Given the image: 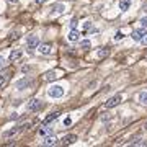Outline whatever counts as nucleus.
<instances>
[{
    "label": "nucleus",
    "mask_w": 147,
    "mask_h": 147,
    "mask_svg": "<svg viewBox=\"0 0 147 147\" xmlns=\"http://www.w3.org/2000/svg\"><path fill=\"white\" fill-rule=\"evenodd\" d=\"M47 95L51 98H61L64 95V87H61V85H53L51 88L47 90Z\"/></svg>",
    "instance_id": "f257e3e1"
},
{
    "label": "nucleus",
    "mask_w": 147,
    "mask_h": 147,
    "mask_svg": "<svg viewBox=\"0 0 147 147\" xmlns=\"http://www.w3.org/2000/svg\"><path fill=\"white\" fill-rule=\"evenodd\" d=\"M39 38L38 36H28L26 38V47L30 49V51H33V49H38L39 47Z\"/></svg>",
    "instance_id": "f03ea898"
},
{
    "label": "nucleus",
    "mask_w": 147,
    "mask_h": 147,
    "mask_svg": "<svg viewBox=\"0 0 147 147\" xmlns=\"http://www.w3.org/2000/svg\"><path fill=\"white\" fill-rule=\"evenodd\" d=\"M42 106V103H41V100L39 98H33L30 103H28V111H31V113H36L39 108Z\"/></svg>",
    "instance_id": "7ed1b4c3"
},
{
    "label": "nucleus",
    "mask_w": 147,
    "mask_h": 147,
    "mask_svg": "<svg viewBox=\"0 0 147 147\" xmlns=\"http://www.w3.org/2000/svg\"><path fill=\"white\" fill-rule=\"evenodd\" d=\"M119 103H121V95H115V96H111L110 100L105 103V108L110 110V108H115V106L119 105Z\"/></svg>",
    "instance_id": "20e7f679"
},
{
    "label": "nucleus",
    "mask_w": 147,
    "mask_h": 147,
    "mask_svg": "<svg viewBox=\"0 0 147 147\" xmlns=\"http://www.w3.org/2000/svg\"><path fill=\"white\" fill-rule=\"evenodd\" d=\"M147 34V28H139V30H136V31H132V39L134 41H142V38Z\"/></svg>",
    "instance_id": "39448f33"
},
{
    "label": "nucleus",
    "mask_w": 147,
    "mask_h": 147,
    "mask_svg": "<svg viewBox=\"0 0 147 147\" xmlns=\"http://www.w3.org/2000/svg\"><path fill=\"white\" fill-rule=\"evenodd\" d=\"M65 11V5L64 3H56V5H53V8H51V16H57L61 15V13H64Z\"/></svg>",
    "instance_id": "423d86ee"
},
{
    "label": "nucleus",
    "mask_w": 147,
    "mask_h": 147,
    "mask_svg": "<svg viewBox=\"0 0 147 147\" xmlns=\"http://www.w3.org/2000/svg\"><path fill=\"white\" fill-rule=\"evenodd\" d=\"M38 51H39L41 54H44V56H49V54H51V51H53V44H51V42H44V44H39Z\"/></svg>",
    "instance_id": "0eeeda50"
},
{
    "label": "nucleus",
    "mask_w": 147,
    "mask_h": 147,
    "mask_svg": "<svg viewBox=\"0 0 147 147\" xmlns=\"http://www.w3.org/2000/svg\"><path fill=\"white\" fill-rule=\"evenodd\" d=\"M56 144H57V137L51 136V134H47L42 141V146H56Z\"/></svg>",
    "instance_id": "6e6552de"
},
{
    "label": "nucleus",
    "mask_w": 147,
    "mask_h": 147,
    "mask_svg": "<svg viewBox=\"0 0 147 147\" xmlns=\"http://www.w3.org/2000/svg\"><path fill=\"white\" fill-rule=\"evenodd\" d=\"M75 141H77V136H75V134H67V136L62 139V144L64 146H70V144H74Z\"/></svg>",
    "instance_id": "1a4fd4ad"
},
{
    "label": "nucleus",
    "mask_w": 147,
    "mask_h": 147,
    "mask_svg": "<svg viewBox=\"0 0 147 147\" xmlns=\"http://www.w3.org/2000/svg\"><path fill=\"white\" fill-rule=\"evenodd\" d=\"M62 115V113H61V111H56V113H51V115L47 116L46 119H44V124H49V123H53V121H56L59 118V116Z\"/></svg>",
    "instance_id": "9d476101"
},
{
    "label": "nucleus",
    "mask_w": 147,
    "mask_h": 147,
    "mask_svg": "<svg viewBox=\"0 0 147 147\" xmlns=\"http://www.w3.org/2000/svg\"><path fill=\"white\" fill-rule=\"evenodd\" d=\"M21 56H23V53H21L20 49H15V51H11V53H10V61H11V62H15V61L21 59Z\"/></svg>",
    "instance_id": "9b49d317"
},
{
    "label": "nucleus",
    "mask_w": 147,
    "mask_h": 147,
    "mask_svg": "<svg viewBox=\"0 0 147 147\" xmlns=\"http://www.w3.org/2000/svg\"><path fill=\"white\" fill-rule=\"evenodd\" d=\"M79 38H80V33L77 30H72V31L69 33V41L75 42V41H79Z\"/></svg>",
    "instance_id": "f8f14e48"
},
{
    "label": "nucleus",
    "mask_w": 147,
    "mask_h": 147,
    "mask_svg": "<svg viewBox=\"0 0 147 147\" xmlns=\"http://www.w3.org/2000/svg\"><path fill=\"white\" fill-rule=\"evenodd\" d=\"M30 84H31V80H30V79H21L20 82L16 84V87H18L20 90H23V88H26V87H28Z\"/></svg>",
    "instance_id": "ddd939ff"
},
{
    "label": "nucleus",
    "mask_w": 147,
    "mask_h": 147,
    "mask_svg": "<svg viewBox=\"0 0 147 147\" xmlns=\"http://www.w3.org/2000/svg\"><path fill=\"white\" fill-rule=\"evenodd\" d=\"M20 131H21L20 127H15V129H10V131H7L5 134H3V137H5V139H8V137H13V136H16V134H18Z\"/></svg>",
    "instance_id": "4468645a"
},
{
    "label": "nucleus",
    "mask_w": 147,
    "mask_h": 147,
    "mask_svg": "<svg viewBox=\"0 0 147 147\" xmlns=\"http://www.w3.org/2000/svg\"><path fill=\"white\" fill-rule=\"evenodd\" d=\"M129 7H131V0H121V2H119V8L123 11L129 10Z\"/></svg>",
    "instance_id": "2eb2a0df"
},
{
    "label": "nucleus",
    "mask_w": 147,
    "mask_h": 147,
    "mask_svg": "<svg viewBox=\"0 0 147 147\" xmlns=\"http://www.w3.org/2000/svg\"><path fill=\"white\" fill-rule=\"evenodd\" d=\"M57 77H59V75H57V72H54V70H53V72H47L46 75H44V80H47V82H51V80H56Z\"/></svg>",
    "instance_id": "dca6fc26"
},
{
    "label": "nucleus",
    "mask_w": 147,
    "mask_h": 147,
    "mask_svg": "<svg viewBox=\"0 0 147 147\" xmlns=\"http://www.w3.org/2000/svg\"><path fill=\"white\" fill-rule=\"evenodd\" d=\"M47 134H51V127H46V124H44V127L39 129V136H47Z\"/></svg>",
    "instance_id": "f3484780"
},
{
    "label": "nucleus",
    "mask_w": 147,
    "mask_h": 147,
    "mask_svg": "<svg viewBox=\"0 0 147 147\" xmlns=\"http://www.w3.org/2000/svg\"><path fill=\"white\" fill-rule=\"evenodd\" d=\"M139 101L144 103V105H147V92H142V93L139 95Z\"/></svg>",
    "instance_id": "a211bd4d"
},
{
    "label": "nucleus",
    "mask_w": 147,
    "mask_h": 147,
    "mask_svg": "<svg viewBox=\"0 0 147 147\" xmlns=\"http://www.w3.org/2000/svg\"><path fill=\"white\" fill-rule=\"evenodd\" d=\"M124 38V34H123V31H116V34H115V41H121Z\"/></svg>",
    "instance_id": "6ab92c4d"
},
{
    "label": "nucleus",
    "mask_w": 147,
    "mask_h": 147,
    "mask_svg": "<svg viewBox=\"0 0 147 147\" xmlns=\"http://www.w3.org/2000/svg\"><path fill=\"white\" fill-rule=\"evenodd\" d=\"M108 54H110V51H108V49H103V51H100V53H98V56H100V57H106Z\"/></svg>",
    "instance_id": "aec40b11"
},
{
    "label": "nucleus",
    "mask_w": 147,
    "mask_h": 147,
    "mask_svg": "<svg viewBox=\"0 0 147 147\" xmlns=\"http://www.w3.org/2000/svg\"><path fill=\"white\" fill-rule=\"evenodd\" d=\"M80 46L84 47V49H87V47H90L92 44H90V41H82V42H80Z\"/></svg>",
    "instance_id": "412c9836"
},
{
    "label": "nucleus",
    "mask_w": 147,
    "mask_h": 147,
    "mask_svg": "<svg viewBox=\"0 0 147 147\" xmlns=\"http://www.w3.org/2000/svg\"><path fill=\"white\" fill-rule=\"evenodd\" d=\"M75 26H77V18H72V20H70V28L75 30Z\"/></svg>",
    "instance_id": "4be33fe9"
},
{
    "label": "nucleus",
    "mask_w": 147,
    "mask_h": 147,
    "mask_svg": "<svg viewBox=\"0 0 147 147\" xmlns=\"http://www.w3.org/2000/svg\"><path fill=\"white\" fill-rule=\"evenodd\" d=\"M7 84V80H5V77L3 75H0V88H3V85Z\"/></svg>",
    "instance_id": "5701e85b"
},
{
    "label": "nucleus",
    "mask_w": 147,
    "mask_h": 147,
    "mask_svg": "<svg viewBox=\"0 0 147 147\" xmlns=\"http://www.w3.org/2000/svg\"><path fill=\"white\" fill-rule=\"evenodd\" d=\"M141 26L142 28H147V16H144V18L141 20Z\"/></svg>",
    "instance_id": "b1692460"
},
{
    "label": "nucleus",
    "mask_w": 147,
    "mask_h": 147,
    "mask_svg": "<svg viewBox=\"0 0 147 147\" xmlns=\"http://www.w3.org/2000/svg\"><path fill=\"white\" fill-rule=\"evenodd\" d=\"M16 38H18V31H15V33H11V34H10V39H11V41H13V39H16Z\"/></svg>",
    "instance_id": "393cba45"
},
{
    "label": "nucleus",
    "mask_w": 147,
    "mask_h": 147,
    "mask_svg": "<svg viewBox=\"0 0 147 147\" xmlns=\"http://www.w3.org/2000/svg\"><path fill=\"white\" fill-rule=\"evenodd\" d=\"M2 67H5V59L0 56V69H2Z\"/></svg>",
    "instance_id": "a878e982"
},
{
    "label": "nucleus",
    "mask_w": 147,
    "mask_h": 147,
    "mask_svg": "<svg viewBox=\"0 0 147 147\" xmlns=\"http://www.w3.org/2000/svg\"><path fill=\"white\" fill-rule=\"evenodd\" d=\"M64 124H65V126H70V124H72V119H70V118H67V119L64 121Z\"/></svg>",
    "instance_id": "bb28decb"
},
{
    "label": "nucleus",
    "mask_w": 147,
    "mask_h": 147,
    "mask_svg": "<svg viewBox=\"0 0 147 147\" xmlns=\"http://www.w3.org/2000/svg\"><path fill=\"white\" fill-rule=\"evenodd\" d=\"M84 28H85V31H87L88 28H92V23H90V21H87V23H85V25H84Z\"/></svg>",
    "instance_id": "cd10ccee"
},
{
    "label": "nucleus",
    "mask_w": 147,
    "mask_h": 147,
    "mask_svg": "<svg viewBox=\"0 0 147 147\" xmlns=\"http://www.w3.org/2000/svg\"><path fill=\"white\" fill-rule=\"evenodd\" d=\"M21 72H23V74H26V72H30V67H21Z\"/></svg>",
    "instance_id": "c85d7f7f"
},
{
    "label": "nucleus",
    "mask_w": 147,
    "mask_h": 147,
    "mask_svg": "<svg viewBox=\"0 0 147 147\" xmlns=\"http://www.w3.org/2000/svg\"><path fill=\"white\" fill-rule=\"evenodd\" d=\"M142 44H144V46H147V34L142 38Z\"/></svg>",
    "instance_id": "c756f323"
},
{
    "label": "nucleus",
    "mask_w": 147,
    "mask_h": 147,
    "mask_svg": "<svg viewBox=\"0 0 147 147\" xmlns=\"http://www.w3.org/2000/svg\"><path fill=\"white\" fill-rule=\"evenodd\" d=\"M34 2H36V3H39V5H41V3H44V2H46V0H34Z\"/></svg>",
    "instance_id": "7c9ffc66"
},
{
    "label": "nucleus",
    "mask_w": 147,
    "mask_h": 147,
    "mask_svg": "<svg viewBox=\"0 0 147 147\" xmlns=\"http://www.w3.org/2000/svg\"><path fill=\"white\" fill-rule=\"evenodd\" d=\"M7 2H10V3H16L18 0H7Z\"/></svg>",
    "instance_id": "2f4dec72"
},
{
    "label": "nucleus",
    "mask_w": 147,
    "mask_h": 147,
    "mask_svg": "<svg viewBox=\"0 0 147 147\" xmlns=\"http://www.w3.org/2000/svg\"><path fill=\"white\" fill-rule=\"evenodd\" d=\"M146 129H147V123H146Z\"/></svg>",
    "instance_id": "473e14b6"
},
{
    "label": "nucleus",
    "mask_w": 147,
    "mask_h": 147,
    "mask_svg": "<svg viewBox=\"0 0 147 147\" xmlns=\"http://www.w3.org/2000/svg\"><path fill=\"white\" fill-rule=\"evenodd\" d=\"M146 146H147V144H146Z\"/></svg>",
    "instance_id": "72a5a7b5"
}]
</instances>
